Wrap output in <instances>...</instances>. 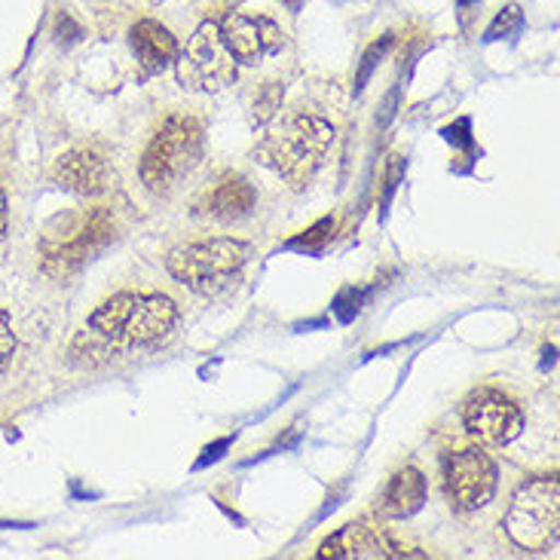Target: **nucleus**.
<instances>
[{
	"label": "nucleus",
	"instance_id": "nucleus-18",
	"mask_svg": "<svg viewBox=\"0 0 560 560\" xmlns=\"http://www.w3.org/2000/svg\"><path fill=\"white\" fill-rule=\"evenodd\" d=\"M334 233V218H322L318 224H313L310 230H303L301 236H294L288 248H301V252H318L322 245L331 240Z\"/></svg>",
	"mask_w": 560,
	"mask_h": 560
},
{
	"label": "nucleus",
	"instance_id": "nucleus-14",
	"mask_svg": "<svg viewBox=\"0 0 560 560\" xmlns=\"http://www.w3.org/2000/svg\"><path fill=\"white\" fill-rule=\"evenodd\" d=\"M129 40H132V52H136L138 65L148 74L163 71L166 65L178 59V49H182L178 40H175V34L166 25H160L156 19H141V22H136Z\"/></svg>",
	"mask_w": 560,
	"mask_h": 560
},
{
	"label": "nucleus",
	"instance_id": "nucleus-7",
	"mask_svg": "<svg viewBox=\"0 0 560 560\" xmlns=\"http://www.w3.org/2000/svg\"><path fill=\"white\" fill-rule=\"evenodd\" d=\"M178 80L182 86L197 92H218L236 80L240 61L230 56L221 40L218 22H202L184 49H178Z\"/></svg>",
	"mask_w": 560,
	"mask_h": 560
},
{
	"label": "nucleus",
	"instance_id": "nucleus-3",
	"mask_svg": "<svg viewBox=\"0 0 560 560\" xmlns=\"http://www.w3.org/2000/svg\"><path fill=\"white\" fill-rule=\"evenodd\" d=\"M206 153V129L197 117L172 114L160 122V129L144 148L138 175L151 194H168L202 163Z\"/></svg>",
	"mask_w": 560,
	"mask_h": 560
},
{
	"label": "nucleus",
	"instance_id": "nucleus-15",
	"mask_svg": "<svg viewBox=\"0 0 560 560\" xmlns=\"http://www.w3.org/2000/svg\"><path fill=\"white\" fill-rule=\"evenodd\" d=\"M425 502V478L423 471L408 469L395 471L393 478H389V485L383 490V497H380V512L386 517H395V521H401V517L417 515L420 509H423Z\"/></svg>",
	"mask_w": 560,
	"mask_h": 560
},
{
	"label": "nucleus",
	"instance_id": "nucleus-6",
	"mask_svg": "<svg viewBox=\"0 0 560 560\" xmlns=\"http://www.w3.org/2000/svg\"><path fill=\"white\" fill-rule=\"evenodd\" d=\"M59 230H46L40 240V258L44 270L56 279H68L77 273L86 260H92L105 245L114 243V218L107 209L77 212L56 221Z\"/></svg>",
	"mask_w": 560,
	"mask_h": 560
},
{
	"label": "nucleus",
	"instance_id": "nucleus-5",
	"mask_svg": "<svg viewBox=\"0 0 560 560\" xmlns=\"http://www.w3.org/2000/svg\"><path fill=\"white\" fill-rule=\"evenodd\" d=\"M505 533L524 551L542 555L560 539V485L558 475H536L517 487L505 512Z\"/></svg>",
	"mask_w": 560,
	"mask_h": 560
},
{
	"label": "nucleus",
	"instance_id": "nucleus-10",
	"mask_svg": "<svg viewBox=\"0 0 560 560\" xmlns=\"http://www.w3.org/2000/svg\"><path fill=\"white\" fill-rule=\"evenodd\" d=\"M218 28H221V40L230 49V56L243 65H258L282 49V31L267 15L228 13L218 22Z\"/></svg>",
	"mask_w": 560,
	"mask_h": 560
},
{
	"label": "nucleus",
	"instance_id": "nucleus-12",
	"mask_svg": "<svg viewBox=\"0 0 560 560\" xmlns=\"http://www.w3.org/2000/svg\"><path fill=\"white\" fill-rule=\"evenodd\" d=\"M52 178L80 197H98L110 184V168H107L105 153L86 144V148H71L61 153L52 166Z\"/></svg>",
	"mask_w": 560,
	"mask_h": 560
},
{
	"label": "nucleus",
	"instance_id": "nucleus-1",
	"mask_svg": "<svg viewBox=\"0 0 560 560\" xmlns=\"http://www.w3.org/2000/svg\"><path fill=\"white\" fill-rule=\"evenodd\" d=\"M337 129L316 114H288L255 148V160L282 175L294 190L313 182L331 151Z\"/></svg>",
	"mask_w": 560,
	"mask_h": 560
},
{
	"label": "nucleus",
	"instance_id": "nucleus-27",
	"mask_svg": "<svg viewBox=\"0 0 560 560\" xmlns=\"http://www.w3.org/2000/svg\"><path fill=\"white\" fill-rule=\"evenodd\" d=\"M337 3H368V0H337Z\"/></svg>",
	"mask_w": 560,
	"mask_h": 560
},
{
	"label": "nucleus",
	"instance_id": "nucleus-22",
	"mask_svg": "<svg viewBox=\"0 0 560 560\" xmlns=\"http://www.w3.org/2000/svg\"><path fill=\"white\" fill-rule=\"evenodd\" d=\"M401 175H405V160L401 156H393L389 160V168H386V194H383V212H386V206H389V199H393L395 187L401 182Z\"/></svg>",
	"mask_w": 560,
	"mask_h": 560
},
{
	"label": "nucleus",
	"instance_id": "nucleus-19",
	"mask_svg": "<svg viewBox=\"0 0 560 560\" xmlns=\"http://www.w3.org/2000/svg\"><path fill=\"white\" fill-rule=\"evenodd\" d=\"M389 46H393V34H386V37H380L377 44H371L364 49L362 65H359V74H355V92L364 90V83L371 80L374 74V68H377V61L389 52Z\"/></svg>",
	"mask_w": 560,
	"mask_h": 560
},
{
	"label": "nucleus",
	"instance_id": "nucleus-11",
	"mask_svg": "<svg viewBox=\"0 0 560 560\" xmlns=\"http://www.w3.org/2000/svg\"><path fill=\"white\" fill-rule=\"evenodd\" d=\"M258 202V194L252 182L240 175V172H224L218 182L197 199L194 212L206 214L212 221H221V224H233V221H243L252 214Z\"/></svg>",
	"mask_w": 560,
	"mask_h": 560
},
{
	"label": "nucleus",
	"instance_id": "nucleus-4",
	"mask_svg": "<svg viewBox=\"0 0 560 560\" xmlns=\"http://www.w3.org/2000/svg\"><path fill=\"white\" fill-rule=\"evenodd\" d=\"M252 248L243 240L233 236H214V240H199V243L178 245L168 255L166 267L175 282L197 291L202 298H218L243 279L248 267Z\"/></svg>",
	"mask_w": 560,
	"mask_h": 560
},
{
	"label": "nucleus",
	"instance_id": "nucleus-16",
	"mask_svg": "<svg viewBox=\"0 0 560 560\" xmlns=\"http://www.w3.org/2000/svg\"><path fill=\"white\" fill-rule=\"evenodd\" d=\"M521 28H524V13H521L517 3H509V7H502L500 13H497V19L490 22L485 40L487 44H493V40H502V37H517Z\"/></svg>",
	"mask_w": 560,
	"mask_h": 560
},
{
	"label": "nucleus",
	"instance_id": "nucleus-24",
	"mask_svg": "<svg viewBox=\"0 0 560 560\" xmlns=\"http://www.w3.org/2000/svg\"><path fill=\"white\" fill-rule=\"evenodd\" d=\"M230 444H233V439H221V441H214L212 447H206V451H202V456H199L197 469H202V466H209V463H214V459H221V454L228 451Z\"/></svg>",
	"mask_w": 560,
	"mask_h": 560
},
{
	"label": "nucleus",
	"instance_id": "nucleus-21",
	"mask_svg": "<svg viewBox=\"0 0 560 560\" xmlns=\"http://www.w3.org/2000/svg\"><path fill=\"white\" fill-rule=\"evenodd\" d=\"M15 352V334H13V322H10V316L0 310V371L10 364V359H13Z\"/></svg>",
	"mask_w": 560,
	"mask_h": 560
},
{
	"label": "nucleus",
	"instance_id": "nucleus-26",
	"mask_svg": "<svg viewBox=\"0 0 560 560\" xmlns=\"http://www.w3.org/2000/svg\"><path fill=\"white\" fill-rule=\"evenodd\" d=\"M282 3H285L291 13H298V10H301V7H303V0H282Z\"/></svg>",
	"mask_w": 560,
	"mask_h": 560
},
{
	"label": "nucleus",
	"instance_id": "nucleus-8",
	"mask_svg": "<svg viewBox=\"0 0 560 560\" xmlns=\"http://www.w3.org/2000/svg\"><path fill=\"white\" fill-rule=\"evenodd\" d=\"M463 423L471 439H478L487 447H502L515 441L524 429V413L509 395L500 389H475L463 405Z\"/></svg>",
	"mask_w": 560,
	"mask_h": 560
},
{
	"label": "nucleus",
	"instance_id": "nucleus-13",
	"mask_svg": "<svg viewBox=\"0 0 560 560\" xmlns=\"http://www.w3.org/2000/svg\"><path fill=\"white\" fill-rule=\"evenodd\" d=\"M398 555H408L398 546H393L389 539H383L380 533H374L364 524H347L343 530L331 533L322 546H318V558H347V560H362V558H398Z\"/></svg>",
	"mask_w": 560,
	"mask_h": 560
},
{
	"label": "nucleus",
	"instance_id": "nucleus-23",
	"mask_svg": "<svg viewBox=\"0 0 560 560\" xmlns=\"http://www.w3.org/2000/svg\"><path fill=\"white\" fill-rule=\"evenodd\" d=\"M56 37H59V44H74L80 37V25L68 13H59L56 15Z\"/></svg>",
	"mask_w": 560,
	"mask_h": 560
},
{
	"label": "nucleus",
	"instance_id": "nucleus-28",
	"mask_svg": "<svg viewBox=\"0 0 560 560\" xmlns=\"http://www.w3.org/2000/svg\"><path fill=\"white\" fill-rule=\"evenodd\" d=\"M469 3H478V0H459V7H469Z\"/></svg>",
	"mask_w": 560,
	"mask_h": 560
},
{
	"label": "nucleus",
	"instance_id": "nucleus-25",
	"mask_svg": "<svg viewBox=\"0 0 560 560\" xmlns=\"http://www.w3.org/2000/svg\"><path fill=\"white\" fill-rule=\"evenodd\" d=\"M7 221H10V214H7V197H3V190H0V240H3V233H7Z\"/></svg>",
	"mask_w": 560,
	"mask_h": 560
},
{
	"label": "nucleus",
	"instance_id": "nucleus-20",
	"mask_svg": "<svg viewBox=\"0 0 560 560\" xmlns=\"http://www.w3.org/2000/svg\"><path fill=\"white\" fill-rule=\"evenodd\" d=\"M334 313H337L340 322H352V318L362 313V291L343 288V291L337 294V301H334Z\"/></svg>",
	"mask_w": 560,
	"mask_h": 560
},
{
	"label": "nucleus",
	"instance_id": "nucleus-2",
	"mask_svg": "<svg viewBox=\"0 0 560 560\" xmlns=\"http://www.w3.org/2000/svg\"><path fill=\"white\" fill-rule=\"evenodd\" d=\"M178 322V306L166 294H117L90 316L95 331L110 347H153L166 340Z\"/></svg>",
	"mask_w": 560,
	"mask_h": 560
},
{
	"label": "nucleus",
	"instance_id": "nucleus-9",
	"mask_svg": "<svg viewBox=\"0 0 560 560\" xmlns=\"http://www.w3.org/2000/svg\"><path fill=\"white\" fill-rule=\"evenodd\" d=\"M444 487L456 509H485L497 493V466L478 447H463L444 459Z\"/></svg>",
	"mask_w": 560,
	"mask_h": 560
},
{
	"label": "nucleus",
	"instance_id": "nucleus-17",
	"mask_svg": "<svg viewBox=\"0 0 560 560\" xmlns=\"http://www.w3.org/2000/svg\"><path fill=\"white\" fill-rule=\"evenodd\" d=\"M279 107H282V86H279V83H267V86L258 90V95H255V110H252L255 126L273 122L276 114H279Z\"/></svg>",
	"mask_w": 560,
	"mask_h": 560
}]
</instances>
